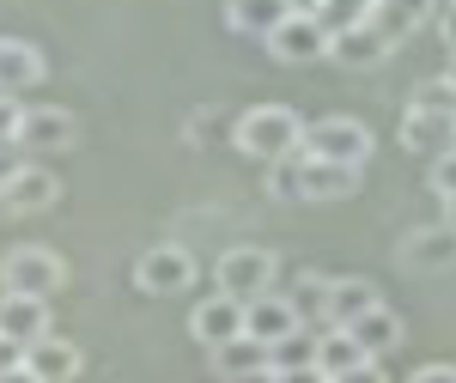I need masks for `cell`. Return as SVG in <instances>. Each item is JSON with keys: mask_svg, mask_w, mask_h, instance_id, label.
<instances>
[{"mask_svg": "<svg viewBox=\"0 0 456 383\" xmlns=\"http://www.w3.org/2000/svg\"><path fill=\"white\" fill-rule=\"evenodd\" d=\"M274 274H281V262L268 256V249H225L219 256V292L225 298H238V305H249V298H262V292H274Z\"/></svg>", "mask_w": 456, "mask_h": 383, "instance_id": "5b68a950", "label": "cell"}, {"mask_svg": "<svg viewBox=\"0 0 456 383\" xmlns=\"http://www.w3.org/2000/svg\"><path fill=\"white\" fill-rule=\"evenodd\" d=\"M432 189H438L444 201L456 195V146H451V152H438V159H432Z\"/></svg>", "mask_w": 456, "mask_h": 383, "instance_id": "83f0119b", "label": "cell"}, {"mask_svg": "<svg viewBox=\"0 0 456 383\" xmlns=\"http://www.w3.org/2000/svg\"><path fill=\"white\" fill-rule=\"evenodd\" d=\"M268 49H274V61H286V68H305V61H322L329 55V31H322L316 12H286V25L268 37Z\"/></svg>", "mask_w": 456, "mask_h": 383, "instance_id": "52a82bcc", "label": "cell"}, {"mask_svg": "<svg viewBox=\"0 0 456 383\" xmlns=\"http://www.w3.org/2000/svg\"><path fill=\"white\" fill-rule=\"evenodd\" d=\"M408 383H456V365H420Z\"/></svg>", "mask_w": 456, "mask_h": 383, "instance_id": "1f68e13d", "label": "cell"}, {"mask_svg": "<svg viewBox=\"0 0 456 383\" xmlns=\"http://www.w3.org/2000/svg\"><path fill=\"white\" fill-rule=\"evenodd\" d=\"M19 365H25V347L0 335V378H6V371H19Z\"/></svg>", "mask_w": 456, "mask_h": 383, "instance_id": "4dcf8cb0", "label": "cell"}, {"mask_svg": "<svg viewBox=\"0 0 456 383\" xmlns=\"http://www.w3.org/2000/svg\"><path fill=\"white\" fill-rule=\"evenodd\" d=\"M238 152L256 159V165H274V159L305 152V122H298V110H286V104L244 110V116H238Z\"/></svg>", "mask_w": 456, "mask_h": 383, "instance_id": "7a4b0ae2", "label": "cell"}, {"mask_svg": "<svg viewBox=\"0 0 456 383\" xmlns=\"http://www.w3.org/2000/svg\"><path fill=\"white\" fill-rule=\"evenodd\" d=\"M286 12H292L286 0H225V19H232V31L262 37V43H268V37L286 25Z\"/></svg>", "mask_w": 456, "mask_h": 383, "instance_id": "d6986e66", "label": "cell"}, {"mask_svg": "<svg viewBox=\"0 0 456 383\" xmlns=\"http://www.w3.org/2000/svg\"><path fill=\"white\" fill-rule=\"evenodd\" d=\"M402 146H408V152H426V159H438V152L456 146V92L444 86V79H426L420 92L408 98Z\"/></svg>", "mask_w": 456, "mask_h": 383, "instance_id": "6da1fadb", "label": "cell"}, {"mask_svg": "<svg viewBox=\"0 0 456 383\" xmlns=\"http://www.w3.org/2000/svg\"><path fill=\"white\" fill-rule=\"evenodd\" d=\"M335 383H384V365H378V359H365V365H353L347 378H335Z\"/></svg>", "mask_w": 456, "mask_h": 383, "instance_id": "f546056e", "label": "cell"}, {"mask_svg": "<svg viewBox=\"0 0 456 383\" xmlns=\"http://www.w3.org/2000/svg\"><path fill=\"white\" fill-rule=\"evenodd\" d=\"M55 195H61L55 171H43V165H19V171L6 176V189H0V208H12V213H43V208H55Z\"/></svg>", "mask_w": 456, "mask_h": 383, "instance_id": "8fae6325", "label": "cell"}, {"mask_svg": "<svg viewBox=\"0 0 456 383\" xmlns=\"http://www.w3.org/2000/svg\"><path fill=\"white\" fill-rule=\"evenodd\" d=\"M0 335L31 347L49 335V298H19V292H0Z\"/></svg>", "mask_w": 456, "mask_h": 383, "instance_id": "4fadbf2b", "label": "cell"}, {"mask_svg": "<svg viewBox=\"0 0 456 383\" xmlns=\"http://www.w3.org/2000/svg\"><path fill=\"white\" fill-rule=\"evenodd\" d=\"M444 86H451V92H456V55H451V68H444Z\"/></svg>", "mask_w": 456, "mask_h": 383, "instance_id": "74e56055", "label": "cell"}, {"mask_svg": "<svg viewBox=\"0 0 456 383\" xmlns=\"http://www.w3.org/2000/svg\"><path fill=\"white\" fill-rule=\"evenodd\" d=\"M438 31H444V43H451V55H456V0L438 6Z\"/></svg>", "mask_w": 456, "mask_h": 383, "instance_id": "d6a6232c", "label": "cell"}, {"mask_svg": "<svg viewBox=\"0 0 456 383\" xmlns=\"http://www.w3.org/2000/svg\"><path fill=\"white\" fill-rule=\"evenodd\" d=\"M389 43L378 25H353V31H335L329 37V55L341 61V68H378V61H389Z\"/></svg>", "mask_w": 456, "mask_h": 383, "instance_id": "9a60e30c", "label": "cell"}, {"mask_svg": "<svg viewBox=\"0 0 456 383\" xmlns=\"http://www.w3.org/2000/svg\"><path fill=\"white\" fill-rule=\"evenodd\" d=\"M426 19H432V0H378V12H371V25H378L389 43L414 37Z\"/></svg>", "mask_w": 456, "mask_h": 383, "instance_id": "7402d4cb", "label": "cell"}, {"mask_svg": "<svg viewBox=\"0 0 456 383\" xmlns=\"http://www.w3.org/2000/svg\"><path fill=\"white\" fill-rule=\"evenodd\" d=\"M12 140H19V98H6V92H0V152H6Z\"/></svg>", "mask_w": 456, "mask_h": 383, "instance_id": "f1b7e54d", "label": "cell"}, {"mask_svg": "<svg viewBox=\"0 0 456 383\" xmlns=\"http://www.w3.org/2000/svg\"><path fill=\"white\" fill-rule=\"evenodd\" d=\"M402 262H408V268H426V274L451 268L456 262V232L451 225H426L414 238H402Z\"/></svg>", "mask_w": 456, "mask_h": 383, "instance_id": "ac0fdd59", "label": "cell"}, {"mask_svg": "<svg viewBox=\"0 0 456 383\" xmlns=\"http://www.w3.org/2000/svg\"><path fill=\"white\" fill-rule=\"evenodd\" d=\"M353 365H365V347L353 341L347 329H329V335H316V371L335 383V378H347Z\"/></svg>", "mask_w": 456, "mask_h": 383, "instance_id": "44dd1931", "label": "cell"}, {"mask_svg": "<svg viewBox=\"0 0 456 383\" xmlns=\"http://www.w3.org/2000/svg\"><path fill=\"white\" fill-rule=\"evenodd\" d=\"M0 286L19 292V298H49V292L68 286V262L43 244H19V249H6V262H0Z\"/></svg>", "mask_w": 456, "mask_h": 383, "instance_id": "3957f363", "label": "cell"}, {"mask_svg": "<svg viewBox=\"0 0 456 383\" xmlns=\"http://www.w3.org/2000/svg\"><path fill=\"white\" fill-rule=\"evenodd\" d=\"M305 159L365 171V159H371V128H365L359 116H322V122L305 128Z\"/></svg>", "mask_w": 456, "mask_h": 383, "instance_id": "277c9868", "label": "cell"}, {"mask_svg": "<svg viewBox=\"0 0 456 383\" xmlns=\"http://www.w3.org/2000/svg\"><path fill=\"white\" fill-rule=\"evenodd\" d=\"M444 225H451V232H456V195H451V201H444Z\"/></svg>", "mask_w": 456, "mask_h": 383, "instance_id": "8d00e7d4", "label": "cell"}, {"mask_svg": "<svg viewBox=\"0 0 456 383\" xmlns=\"http://www.w3.org/2000/svg\"><path fill=\"white\" fill-rule=\"evenodd\" d=\"M274 383H329L316 365H305V371H274Z\"/></svg>", "mask_w": 456, "mask_h": 383, "instance_id": "836d02e7", "label": "cell"}, {"mask_svg": "<svg viewBox=\"0 0 456 383\" xmlns=\"http://www.w3.org/2000/svg\"><path fill=\"white\" fill-rule=\"evenodd\" d=\"M25 371H31L37 383H73V378H79V347H73V341H55V335H43V341L25 347Z\"/></svg>", "mask_w": 456, "mask_h": 383, "instance_id": "2e32d148", "label": "cell"}, {"mask_svg": "<svg viewBox=\"0 0 456 383\" xmlns=\"http://www.w3.org/2000/svg\"><path fill=\"white\" fill-rule=\"evenodd\" d=\"M432 6H451V0H432Z\"/></svg>", "mask_w": 456, "mask_h": 383, "instance_id": "f35d334b", "label": "cell"}, {"mask_svg": "<svg viewBox=\"0 0 456 383\" xmlns=\"http://www.w3.org/2000/svg\"><path fill=\"white\" fill-rule=\"evenodd\" d=\"M353 189H359V171H353V165H322V159H305L298 201H347Z\"/></svg>", "mask_w": 456, "mask_h": 383, "instance_id": "e0dca14e", "label": "cell"}, {"mask_svg": "<svg viewBox=\"0 0 456 383\" xmlns=\"http://www.w3.org/2000/svg\"><path fill=\"white\" fill-rule=\"evenodd\" d=\"M0 383H37V378H31V371H25V365H19V371H6V378H0Z\"/></svg>", "mask_w": 456, "mask_h": 383, "instance_id": "e575fe53", "label": "cell"}, {"mask_svg": "<svg viewBox=\"0 0 456 383\" xmlns=\"http://www.w3.org/2000/svg\"><path fill=\"white\" fill-rule=\"evenodd\" d=\"M189 329H195V341H201L208 353L225 347V341H238V335H244V305H238V298H225V292H213V298L195 305Z\"/></svg>", "mask_w": 456, "mask_h": 383, "instance_id": "30bf717a", "label": "cell"}, {"mask_svg": "<svg viewBox=\"0 0 456 383\" xmlns=\"http://www.w3.org/2000/svg\"><path fill=\"white\" fill-rule=\"evenodd\" d=\"M371 12H378V0H322L316 6V19H322V31H353V25H371Z\"/></svg>", "mask_w": 456, "mask_h": 383, "instance_id": "d4e9b609", "label": "cell"}, {"mask_svg": "<svg viewBox=\"0 0 456 383\" xmlns=\"http://www.w3.org/2000/svg\"><path fill=\"white\" fill-rule=\"evenodd\" d=\"M213 365H219V378H225V383L256 378V371H268V347H262V341H249V335H238V341L213 347Z\"/></svg>", "mask_w": 456, "mask_h": 383, "instance_id": "603a6c76", "label": "cell"}, {"mask_svg": "<svg viewBox=\"0 0 456 383\" xmlns=\"http://www.w3.org/2000/svg\"><path fill=\"white\" fill-rule=\"evenodd\" d=\"M347 335L359 341V347H365V359H384V353L402 347V316L389 311V305H378V311H365V316H359Z\"/></svg>", "mask_w": 456, "mask_h": 383, "instance_id": "ffe728a7", "label": "cell"}, {"mask_svg": "<svg viewBox=\"0 0 456 383\" xmlns=\"http://www.w3.org/2000/svg\"><path fill=\"white\" fill-rule=\"evenodd\" d=\"M286 6H292V12H316L322 0H286Z\"/></svg>", "mask_w": 456, "mask_h": 383, "instance_id": "d590c367", "label": "cell"}, {"mask_svg": "<svg viewBox=\"0 0 456 383\" xmlns=\"http://www.w3.org/2000/svg\"><path fill=\"white\" fill-rule=\"evenodd\" d=\"M292 329H305V322L292 316V305H286L281 292H262V298H249V305H244V335H249V341L274 347V341H286Z\"/></svg>", "mask_w": 456, "mask_h": 383, "instance_id": "7c38bea8", "label": "cell"}, {"mask_svg": "<svg viewBox=\"0 0 456 383\" xmlns=\"http://www.w3.org/2000/svg\"><path fill=\"white\" fill-rule=\"evenodd\" d=\"M298 176H305V152H292V159H274V165H268V183H274V195H286V201H298Z\"/></svg>", "mask_w": 456, "mask_h": 383, "instance_id": "484cf974", "label": "cell"}, {"mask_svg": "<svg viewBox=\"0 0 456 383\" xmlns=\"http://www.w3.org/2000/svg\"><path fill=\"white\" fill-rule=\"evenodd\" d=\"M73 140H79V122H73L68 110H19V140L12 146H31V152H68Z\"/></svg>", "mask_w": 456, "mask_h": 383, "instance_id": "ba28073f", "label": "cell"}, {"mask_svg": "<svg viewBox=\"0 0 456 383\" xmlns=\"http://www.w3.org/2000/svg\"><path fill=\"white\" fill-rule=\"evenodd\" d=\"M305 365H316V329H292L268 347V371H305Z\"/></svg>", "mask_w": 456, "mask_h": 383, "instance_id": "cb8c5ba5", "label": "cell"}, {"mask_svg": "<svg viewBox=\"0 0 456 383\" xmlns=\"http://www.w3.org/2000/svg\"><path fill=\"white\" fill-rule=\"evenodd\" d=\"M322 292H329V280H298V286H292V298H286V305H292V316H298V322H305V316H322Z\"/></svg>", "mask_w": 456, "mask_h": 383, "instance_id": "4316f807", "label": "cell"}, {"mask_svg": "<svg viewBox=\"0 0 456 383\" xmlns=\"http://www.w3.org/2000/svg\"><path fill=\"white\" fill-rule=\"evenodd\" d=\"M134 280H141V292H189V280H195V256L183 244H152L134 262Z\"/></svg>", "mask_w": 456, "mask_h": 383, "instance_id": "8992f818", "label": "cell"}, {"mask_svg": "<svg viewBox=\"0 0 456 383\" xmlns=\"http://www.w3.org/2000/svg\"><path fill=\"white\" fill-rule=\"evenodd\" d=\"M384 298H378V286L371 280H359V274H347V280H329V292H322V322L329 329H353L365 311H378Z\"/></svg>", "mask_w": 456, "mask_h": 383, "instance_id": "9c48e42d", "label": "cell"}, {"mask_svg": "<svg viewBox=\"0 0 456 383\" xmlns=\"http://www.w3.org/2000/svg\"><path fill=\"white\" fill-rule=\"evenodd\" d=\"M43 49L25 43V37H0V92L12 98V92H31L37 79H43Z\"/></svg>", "mask_w": 456, "mask_h": 383, "instance_id": "5bb4252c", "label": "cell"}]
</instances>
